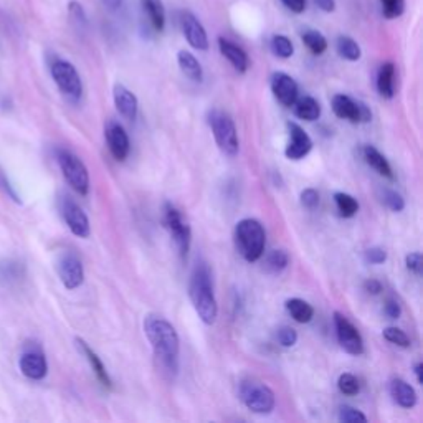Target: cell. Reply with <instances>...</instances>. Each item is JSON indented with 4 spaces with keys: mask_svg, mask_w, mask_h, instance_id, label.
<instances>
[{
    "mask_svg": "<svg viewBox=\"0 0 423 423\" xmlns=\"http://www.w3.org/2000/svg\"><path fill=\"white\" fill-rule=\"evenodd\" d=\"M144 333L160 365L171 372L177 370L181 339L174 326L160 316H147L144 320Z\"/></svg>",
    "mask_w": 423,
    "mask_h": 423,
    "instance_id": "6da1fadb",
    "label": "cell"
},
{
    "mask_svg": "<svg viewBox=\"0 0 423 423\" xmlns=\"http://www.w3.org/2000/svg\"><path fill=\"white\" fill-rule=\"evenodd\" d=\"M189 296L200 321L204 324L212 326L219 316V306H217L215 293H213L210 268L202 261L195 265L194 272L190 274Z\"/></svg>",
    "mask_w": 423,
    "mask_h": 423,
    "instance_id": "7a4b0ae2",
    "label": "cell"
},
{
    "mask_svg": "<svg viewBox=\"0 0 423 423\" xmlns=\"http://www.w3.org/2000/svg\"><path fill=\"white\" fill-rule=\"evenodd\" d=\"M235 243L240 255L247 261H258L265 253L267 233L263 225L255 219H243L235 226Z\"/></svg>",
    "mask_w": 423,
    "mask_h": 423,
    "instance_id": "3957f363",
    "label": "cell"
},
{
    "mask_svg": "<svg viewBox=\"0 0 423 423\" xmlns=\"http://www.w3.org/2000/svg\"><path fill=\"white\" fill-rule=\"evenodd\" d=\"M238 395L243 405L250 412L258 413V415H268L276 405L274 392L269 389L267 383L255 381V379H247V381L240 383Z\"/></svg>",
    "mask_w": 423,
    "mask_h": 423,
    "instance_id": "277c9868",
    "label": "cell"
},
{
    "mask_svg": "<svg viewBox=\"0 0 423 423\" xmlns=\"http://www.w3.org/2000/svg\"><path fill=\"white\" fill-rule=\"evenodd\" d=\"M163 222H164L165 230H167L169 235H171L179 255H181L182 258H185L187 253H189V250H190L192 229H190L189 222H187V219L184 217V213L179 210L174 204L165 202Z\"/></svg>",
    "mask_w": 423,
    "mask_h": 423,
    "instance_id": "5b68a950",
    "label": "cell"
},
{
    "mask_svg": "<svg viewBox=\"0 0 423 423\" xmlns=\"http://www.w3.org/2000/svg\"><path fill=\"white\" fill-rule=\"evenodd\" d=\"M50 73L55 85L68 101L78 103L83 96V81L78 69L63 58H55L50 63Z\"/></svg>",
    "mask_w": 423,
    "mask_h": 423,
    "instance_id": "8992f818",
    "label": "cell"
},
{
    "mask_svg": "<svg viewBox=\"0 0 423 423\" xmlns=\"http://www.w3.org/2000/svg\"><path fill=\"white\" fill-rule=\"evenodd\" d=\"M56 160L62 169L65 181L68 182L73 190L80 195H86L90 192V172L83 160L73 152L67 149L56 151Z\"/></svg>",
    "mask_w": 423,
    "mask_h": 423,
    "instance_id": "52a82bcc",
    "label": "cell"
},
{
    "mask_svg": "<svg viewBox=\"0 0 423 423\" xmlns=\"http://www.w3.org/2000/svg\"><path fill=\"white\" fill-rule=\"evenodd\" d=\"M210 128L213 138H215L217 146L220 147V151L230 157L237 156L240 149V142H238L237 126H235L232 117L224 111H212Z\"/></svg>",
    "mask_w": 423,
    "mask_h": 423,
    "instance_id": "ba28073f",
    "label": "cell"
},
{
    "mask_svg": "<svg viewBox=\"0 0 423 423\" xmlns=\"http://www.w3.org/2000/svg\"><path fill=\"white\" fill-rule=\"evenodd\" d=\"M58 207L65 224L68 225L69 232L80 238H88L91 233L90 219L80 205H78L72 197H68V195H62V199H60L58 202Z\"/></svg>",
    "mask_w": 423,
    "mask_h": 423,
    "instance_id": "9c48e42d",
    "label": "cell"
},
{
    "mask_svg": "<svg viewBox=\"0 0 423 423\" xmlns=\"http://www.w3.org/2000/svg\"><path fill=\"white\" fill-rule=\"evenodd\" d=\"M334 328H335V335H338L339 346H341L347 354L351 356L364 354V339H362L359 329H357L356 326L339 311L334 313Z\"/></svg>",
    "mask_w": 423,
    "mask_h": 423,
    "instance_id": "30bf717a",
    "label": "cell"
},
{
    "mask_svg": "<svg viewBox=\"0 0 423 423\" xmlns=\"http://www.w3.org/2000/svg\"><path fill=\"white\" fill-rule=\"evenodd\" d=\"M331 106H333L335 116L349 121V123H369L370 117H372V113L364 103L356 101L347 94H335Z\"/></svg>",
    "mask_w": 423,
    "mask_h": 423,
    "instance_id": "8fae6325",
    "label": "cell"
},
{
    "mask_svg": "<svg viewBox=\"0 0 423 423\" xmlns=\"http://www.w3.org/2000/svg\"><path fill=\"white\" fill-rule=\"evenodd\" d=\"M56 272H58L60 280H62L67 290H76L85 281L83 263L73 251H65L60 255L58 263H56Z\"/></svg>",
    "mask_w": 423,
    "mask_h": 423,
    "instance_id": "7c38bea8",
    "label": "cell"
},
{
    "mask_svg": "<svg viewBox=\"0 0 423 423\" xmlns=\"http://www.w3.org/2000/svg\"><path fill=\"white\" fill-rule=\"evenodd\" d=\"M20 370L25 377L32 379V381H42L48 372V364L45 354L37 344H30L25 347V351L20 356Z\"/></svg>",
    "mask_w": 423,
    "mask_h": 423,
    "instance_id": "4fadbf2b",
    "label": "cell"
},
{
    "mask_svg": "<svg viewBox=\"0 0 423 423\" xmlns=\"http://www.w3.org/2000/svg\"><path fill=\"white\" fill-rule=\"evenodd\" d=\"M104 138H106L108 149H110L111 156L119 163H123L131 151L129 136L126 129L116 121H108L106 128H104Z\"/></svg>",
    "mask_w": 423,
    "mask_h": 423,
    "instance_id": "5bb4252c",
    "label": "cell"
},
{
    "mask_svg": "<svg viewBox=\"0 0 423 423\" xmlns=\"http://www.w3.org/2000/svg\"><path fill=\"white\" fill-rule=\"evenodd\" d=\"M181 27L185 40L195 50L207 51L208 50V35L200 20L192 12H182L181 14Z\"/></svg>",
    "mask_w": 423,
    "mask_h": 423,
    "instance_id": "9a60e30c",
    "label": "cell"
},
{
    "mask_svg": "<svg viewBox=\"0 0 423 423\" xmlns=\"http://www.w3.org/2000/svg\"><path fill=\"white\" fill-rule=\"evenodd\" d=\"M288 133H290V141H288L285 156L290 160L304 159L313 149V139L296 123H288Z\"/></svg>",
    "mask_w": 423,
    "mask_h": 423,
    "instance_id": "2e32d148",
    "label": "cell"
},
{
    "mask_svg": "<svg viewBox=\"0 0 423 423\" xmlns=\"http://www.w3.org/2000/svg\"><path fill=\"white\" fill-rule=\"evenodd\" d=\"M272 91L274 98L286 108L293 106L299 94L298 83L283 72H276L272 75Z\"/></svg>",
    "mask_w": 423,
    "mask_h": 423,
    "instance_id": "e0dca14e",
    "label": "cell"
},
{
    "mask_svg": "<svg viewBox=\"0 0 423 423\" xmlns=\"http://www.w3.org/2000/svg\"><path fill=\"white\" fill-rule=\"evenodd\" d=\"M113 99H115V106L117 113L128 121H134L138 117L139 111V103L136 94L133 91L126 88L124 85H115V90H113Z\"/></svg>",
    "mask_w": 423,
    "mask_h": 423,
    "instance_id": "ac0fdd59",
    "label": "cell"
},
{
    "mask_svg": "<svg viewBox=\"0 0 423 423\" xmlns=\"http://www.w3.org/2000/svg\"><path fill=\"white\" fill-rule=\"evenodd\" d=\"M219 48L220 53L229 60V63L235 68V72L245 73L248 67H250V58H248L247 51L242 47H238L237 43L230 42L229 38L220 37L219 38Z\"/></svg>",
    "mask_w": 423,
    "mask_h": 423,
    "instance_id": "d6986e66",
    "label": "cell"
},
{
    "mask_svg": "<svg viewBox=\"0 0 423 423\" xmlns=\"http://www.w3.org/2000/svg\"><path fill=\"white\" fill-rule=\"evenodd\" d=\"M390 397L402 408H413L417 405V392L404 379H392L389 383Z\"/></svg>",
    "mask_w": 423,
    "mask_h": 423,
    "instance_id": "ffe728a7",
    "label": "cell"
},
{
    "mask_svg": "<svg viewBox=\"0 0 423 423\" xmlns=\"http://www.w3.org/2000/svg\"><path fill=\"white\" fill-rule=\"evenodd\" d=\"M76 346L83 352V356L86 357V360L90 362L91 369H93V372L96 374V377H98V381L101 382V385L106 387V389H113V381H111L110 374H108L106 367H104L103 360L99 359V356L96 354L93 349H91L88 344H86L80 338H76Z\"/></svg>",
    "mask_w": 423,
    "mask_h": 423,
    "instance_id": "44dd1931",
    "label": "cell"
},
{
    "mask_svg": "<svg viewBox=\"0 0 423 423\" xmlns=\"http://www.w3.org/2000/svg\"><path fill=\"white\" fill-rule=\"evenodd\" d=\"M377 91L382 98L392 99L395 94V65L382 63L377 72Z\"/></svg>",
    "mask_w": 423,
    "mask_h": 423,
    "instance_id": "7402d4cb",
    "label": "cell"
},
{
    "mask_svg": "<svg viewBox=\"0 0 423 423\" xmlns=\"http://www.w3.org/2000/svg\"><path fill=\"white\" fill-rule=\"evenodd\" d=\"M142 12L149 20L151 27L156 32H164L165 28V7L163 0H139Z\"/></svg>",
    "mask_w": 423,
    "mask_h": 423,
    "instance_id": "603a6c76",
    "label": "cell"
},
{
    "mask_svg": "<svg viewBox=\"0 0 423 423\" xmlns=\"http://www.w3.org/2000/svg\"><path fill=\"white\" fill-rule=\"evenodd\" d=\"M362 156H364L365 163H367L377 174H381L382 177L394 179V172H392L389 160L385 159V156H383L381 151L376 149L374 146H364L362 147Z\"/></svg>",
    "mask_w": 423,
    "mask_h": 423,
    "instance_id": "cb8c5ba5",
    "label": "cell"
},
{
    "mask_svg": "<svg viewBox=\"0 0 423 423\" xmlns=\"http://www.w3.org/2000/svg\"><path fill=\"white\" fill-rule=\"evenodd\" d=\"M177 63H179V68H181V72L184 73L189 80L195 81V83H202V80H204L202 65H200L199 60L195 58L190 51H187V50L179 51Z\"/></svg>",
    "mask_w": 423,
    "mask_h": 423,
    "instance_id": "d4e9b609",
    "label": "cell"
},
{
    "mask_svg": "<svg viewBox=\"0 0 423 423\" xmlns=\"http://www.w3.org/2000/svg\"><path fill=\"white\" fill-rule=\"evenodd\" d=\"M291 108H293L295 116L303 121H316L320 119L321 116V104L317 103V99H314L313 96L298 98Z\"/></svg>",
    "mask_w": 423,
    "mask_h": 423,
    "instance_id": "484cf974",
    "label": "cell"
},
{
    "mask_svg": "<svg viewBox=\"0 0 423 423\" xmlns=\"http://www.w3.org/2000/svg\"><path fill=\"white\" fill-rule=\"evenodd\" d=\"M286 309L291 314V317L299 324H306L314 317V308L308 301L301 298H291L286 301Z\"/></svg>",
    "mask_w": 423,
    "mask_h": 423,
    "instance_id": "4316f807",
    "label": "cell"
},
{
    "mask_svg": "<svg viewBox=\"0 0 423 423\" xmlns=\"http://www.w3.org/2000/svg\"><path fill=\"white\" fill-rule=\"evenodd\" d=\"M335 50H338L339 56L347 60V62H357V60H360L362 56L359 43H357L354 38L346 37V35L338 37V40H335Z\"/></svg>",
    "mask_w": 423,
    "mask_h": 423,
    "instance_id": "83f0119b",
    "label": "cell"
},
{
    "mask_svg": "<svg viewBox=\"0 0 423 423\" xmlns=\"http://www.w3.org/2000/svg\"><path fill=\"white\" fill-rule=\"evenodd\" d=\"M334 202L339 213H341V217H344V219H352V217L359 212V202H357L352 195L346 194V192H335Z\"/></svg>",
    "mask_w": 423,
    "mask_h": 423,
    "instance_id": "f1b7e54d",
    "label": "cell"
},
{
    "mask_svg": "<svg viewBox=\"0 0 423 423\" xmlns=\"http://www.w3.org/2000/svg\"><path fill=\"white\" fill-rule=\"evenodd\" d=\"M301 40H303V43L308 47V50L311 51L313 55H322L328 50V40H326L324 35L317 32V30H306V32H303Z\"/></svg>",
    "mask_w": 423,
    "mask_h": 423,
    "instance_id": "f546056e",
    "label": "cell"
},
{
    "mask_svg": "<svg viewBox=\"0 0 423 423\" xmlns=\"http://www.w3.org/2000/svg\"><path fill=\"white\" fill-rule=\"evenodd\" d=\"M288 265H290V255L285 250L269 251L267 258H265V269L273 274L285 272Z\"/></svg>",
    "mask_w": 423,
    "mask_h": 423,
    "instance_id": "4dcf8cb0",
    "label": "cell"
},
{
    "mask_svg": "<svg viewBox=\"0 0 423 423\" xmlns=\"http://www.w3.org/2000/svg\"><path fill=\"white\" fill-rule=\"evenodd\" d=\"M272 51L278 58H291L295 55V45L285 35H274L272 38Z\"/></svg>",
    "mask_w": 423,
    "mask_h": 423,
    "instance_id": "1f68e13d",
    "label": "cell"
},
{
    "mask_svg": "<svg viewBox=\"0 0 423 423\" xmlns=\"http://www.w3.org/2000/svg\"><path fill=\"white\" fill-rule=\"evenodd\" d=\"M338 387L344 395H357L360 392V382L354 374L344 372L338 379Z\"/></svg>",
    "mask_w": 423,
    "mask_h": 423,
    "instance_id": "d6a6232c",
    "label": "cell"
},
{
    "mask_svg": "<svg viewBox=\"0 0 423 423\" xmlns=\"http://www.w3.org/2000/svg\"><path fill=\"white\" fill-rule=\"evenodd\" d=\"M381 8L385 19H399L405 12V0H381Z\"/></svg>",
    "mask_w": 423,
    "mask_h": 423,
    "instance_id": "836d02e7",
    "label": "cell"
},
{
    "mask_svg": "<svg viewBox=\"0 0 423 423\" xmlns=\"http://www.w3.org/2000/svg\"><path fill=\"white\" fill-rule=\"evenodd\" d=\"M338 418H339V422H342V423H357V422L365 423L367 422V417H365L360 410L351 407V405H342V407L339 408Z\"/></svg>",
    "mask_w": 423,
    "mask_h": 423,
    "instance_id": "e575fe53",
    "label": "cell"
},
{
    "mask_svg": "<svg viewBox=\"0 0 423 423\" xmlns=\"http://www.w3.org/2000/svg\"><path fill=\"white\" fill-rule=\"evenodd\" d=\"M383 338H385V341L395 344V346L399 347H410V338L399 328H392V326L390 328H385L383 329Z\"/></svg>",
    "mask_w": 423,
    "mask_h": 423,
    "instance_id": "d590c367",
    "label": "cell"
},
{
    "mask_svg": "<svg viewBox=\"0 0 423 423\" xmlns=\"http://www.w3.org/2000/svg\"><path fill=\"white\" fill-rule=\"evenodd\" d=\"M382 202L390 208L392 212H402L405 208V200L399 192L385 189L382 192Z\"/></svg>",
    "mask_w": 423,
    "mask_h": 423,
    "instance_id": "8d00e7d4",
    "label": "cell"
},
{
    "mask_svg": "<svg viewBox=\"0 0 423 423\" xmlns=\"http://www.w3.org/2000/svg\"><path fill=\"white\" fill-rule=\"evenodd\" d=\"M276 341L281 347H293L298 342V333L290 326H281L276 333Z\"/></svg>",
    "mask_w": 423,
    "mask_h": 423,
    "instance_id": "74e56055",
    "label": "cell"
},
{
    "mask_svg": "<svg viewBox=\"0 0 423 423\" xmlns=\"http://www.w3.org/2000/svg\"><path fill=\"white\" fill-rule=\"evenodd\" d=\"M320 192L314 190V189H304L301 192V205H303L304 208H308V210H316L317 207H320Z\"/></svg>",
    "mask_w": 423,
    "mask_h": 423,
    "instance_id": "f35d334b",
    "label": "cell"
},
{
    "mask_svg": "<svg viewBox=\"0 0 423 423\" xmlns=\"http://www.w3.org/2000/svg\"><path fill=\"white\" fill-rule=\"evenodd\" d=\"M68 14L72 17L73 20L76 22L78 25H86L88 24V17H86L85 8L80 2H76V0H72V2L68 3Z\"/></svg>",
    "mask_w": 423,
    "mask_h": 423,
    "instance_id": "ab89813d",
    "label": "cell"
},
{
    "mask_svg": "<svg viewBox=\"0 0 423 423\" xmlns=\"http://www.w3.org/2000/svg\"><path fill=\"white\" fill-rule=\"evenodd\" d=\"M405 265H407V269L410 273L417 274V276H422L423 260H422L420 251H413V253H410V255H407V258H405Z\"/></svg>",
    "mask_w": 423,
    "mask_h": 423,
    "instance_id": "60d3db41",
    "label": "cell"
},
{
    "mask_svg": "<svg viewBox=\"0 0 423 423\" xmlns=\"http://www.w3.org/2000/svg\"><path fill=\"white\" fill-rule=\"evenodd\" d=\"M387 260V251L381 247H372L365 250V261L370 265H382Z\"/></svg>",
    "mask_w": 423,
    "mask_h": 423,
    "instance_id": "b9f144b4",
    "label": "cell"
},
{
    "mask_svg": "<svg viewBox=\"0 0 423 423\" xmlns=\"http://www.w3.org/2000/svg\"><path fill=\"white\" fill-rule=\"evenodd\" d=\"M383 313L389 320H399L400 314H402V306L400 303L394 298H389L385 301V306H383Z\"/></svg>",
    "mask_w": 423,
    "mask_h": 423,
    "instance_id": "7bdbcfd3",
    "label": "cell"
},
{
    "mask_svg": "<svg viewBox=\"0 0 423 423\" xmlns=\"http://www.w3.org/2000/svg\"><path fill=\"white\" fill-rule=\"evenodd\" d=\"M281 3L293 14H303L306 10V0H281Z\"/></svg>",
    "mask_w": 423,
    "mask_h": 423,
    "instance_id": "ee69618b",
    "label": "cell"
},
{
    "mask_svg": "<svg viewBox=\"0 0 423 423\" xmlns=\"http://www.w3.org/2000/svg\"><path fill=\"white\" fill-rule=\"evenodd\" d=\"M364 290L367 291L369 295H379L382 291V283L379 280H374V278H370L364 283Z\"/></svg>",
    "mask_w": 423,
    "mask_h": 423,
    "instance_id": "f6af8a7d",
    "label": "cell"
},
{
    "mask_svg": "<svg viewBox=\"0 0 423 423\" xmlns=\"http://www.w3.org/2000/svg\"><path fill=\"white\" fill-rule=\"evenodd\" d=\"M313 2L316 3L322 12H328V14L335 10V0H313Z\"/></svg>",
    "mask_w": 423,
    "mask_h": 423,
    "instance_id": "bcb514c9",
    "label": "cell"
},
{
    "mask_svg": "<svg viewBox=\"0 0 423 423\" xmlns=\"http://www.w3.org/2000/svg\"><path fill=\"white\" fill-rule=\"evenodd\" d=\"M103 6L108 8L110 12H116L119 10L121 6H123V0H101Z\"/></svg>",
    "mask_w": 423,
    "mask_h": 423,
    "instance_id": "7dc6e473",
    "label": "cell"
},
{
    "mask_svg": "<svg viewBox=\"0 0 423 423\" xmlns=\"http://www.w3.org/2000/svg\"><path fill=\"white\" fill-rule=\"evenodd\" d=\"M422 369H423L422 362H417V364H415V367H413V372H415V376H417V382H418V383H422V382H423V379H422Z\"/></svg>",
    "mask_w": 423,
    "mask_h": 423,
    "instance_id": "c3c4849f",
    "label": "cell"
}]
</instances>
